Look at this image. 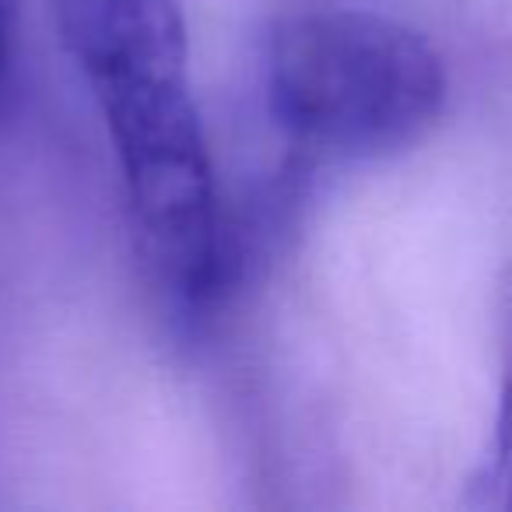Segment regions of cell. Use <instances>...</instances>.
I'll list each match as a JSON object with an SVG mask.
<instances>
[{
    "label": "cell",
    "mask_w": 512,
    "mask_h": 512,
    "mask_svg": "<svg viewBox=\"0 0 512 512\" xmlns=\"http://www.w3.org/2000/svg\"><path fill=\"white\" fill-rule=\"evenodd\" d=\"M53 18L113 141L155 285L197 320L218 302L228 256L183 8L179 0H53Z\"/></svg>",
    "instance_id": "6da1fadb"
},
{
    "label": "cell",
    "mask_w": 512,
    "mask_h": 512,
    "mask_svg": "<svg viewBox=\"0 0 512 512\" xmlns=\"http://www.w3.org/2000/svg\"><path fill=\"white\" fill-rule=\"evenodd\" d=\"M267 109L306 155L376 162L418 144L449 99L442 53L418 29L365 8L278 22L264 57Z\"/></svg>",
    "instance_id": "7a4b0ae2"
},
{
    "label": "cell",
    "mask_w": 512,
    "mask_h": 512,
    "mask_svg": "<svg viewBox=\"0 0 512 512\" xmlns=\"http://www.w3.org/2000/svg\"><path fill=\"white\" fill-rule=\"evenodd\" d=\"M8 85H11V18H8V4L0 0V106H4Z\"/></svg>",
    "instance_id": "277c9868"
},
{
    "label": "cell",
    "mask_w": 512,
    "mask_h": 512,
    "mask_svg": "<svg viewBox=\"0 0 512 512\" xmlns=\"http://www.w3.org/2000/svg\"><path fill=\"white\" fill-rule=\"evenodd\" d=\"M463 505L512 512V264L498 278V407L481 467L467 481Z\"/></svg>",
    "instance_id": "3957f363"
}]
</instances>
